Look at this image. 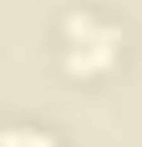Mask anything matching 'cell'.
Returning a JSON list of instances; mask_svg holds the SVG:
<instances>
[{"instance_id": "6da1fadb", "label": "cell", "mask_w": 142, "mask_h": 147, "mask_svg": "<svg viewBox=\"0 0 142 147\" xmlns=\"http://www.w3.org/2000/svg\"><path fill=\"white\" fill-rule=\"evenodd\" d=\"M5 147H56V137L46 127H36V122H15L5 132Z\"/></svg>"}]
</instances>
